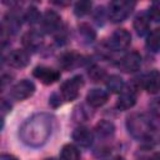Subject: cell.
Segmentation results:
<instances>
[{"label":"cell","mask_w":160,"mask_h":160,"mask_svg":"<svg viewBox=\"0 0 160 160\" xmlns=\"http://www.w3.org/2000/svg\"><path fill=\"white\" fill-rule=\"evenodd\" d=\"M54 128V118L50 114L40 112L35 114L19 129L20 140L30 148H40L48 142L49 138L52 134Z\"/></svg>","instance_id":"cell-1"},{"label":"cell","mask_w":160,"mask_h":160,"mask_svg":"<svg viewBox=\"0 0 160 160\" xmlns=\"http://www.w3.org/2000/svg\"><path fill=\"white\" fill-rule=\"evenodd\" d=\"M126 126L129 132L138 139H142L149 135L151 125L149 119L144 114H132L126 120Z\"/></svg>","instance_id":"cell-2"},{"label":"cell","mask_w":160,"mask_h":160,"mask_svg":"<svg viewBox=\"0 0 160 160\" xmlns=\"http://www.w3.org/2000/svg\"><path fill=\"white\" fill-rule=\"evenodd\" d=\"M135 2L115 0L111 1L109 5V18L112 22H121L124 21L134 9Z\"/></svg>","instance_id":"cell-3"},{"label":"cell","mask_w":160,"mask_h":160,"mask_svg":"<svg viewBox=\"0 0 160 160\" xmlns=\"http://www.w3.org/2000/svg\"><path fill=\"white\" fill-rule=\"evenodd\" d=\"M84 85V79L81 75H75L66 81H64L60 86L61 96L65 101H72L79 96L80 89Z\"/></svg>","instance_id":"cell-4"},{"label":"cell","mask_w":160,"mask_h":160,"mask_svg":"<svg viewBox=\"0 0 160 160\" xmlns=\"http://www.w3.org/2000/svg\"><path fill=\"white\" fill-rule=\"evenodd\" d=\"M35 92V84L29 79H22L18 81L10 89V96L15 100H25Z\"/></svg>","instance_id":"cell-5"},{"label":"cell","mask_w":160,"mask_h":160,"mask_svg":"<svg viewBox=\"0 0 160 160\" xmlns=\"http://www.w3.org/2000/svg\"><path fill=\"white\" fill-rule=\"evenodd\" d=\"M131 44V35L126 29H116L109 39V46L115 51H122Z\"/></svg>","instance_id":"cell-6"},{"label":"cell","mask_w":160,"mask_h":160,"mask_svg":"<svg viewBox=\"0 0 160 160\" xmlns=\"http://www.w3.org/2000/svg\"><path fill=\"white\" fill-rule=\"evenodd\" d=\"M41 26H42V30L48 34L59 31L61 28L60 15L54 10H46L41 18Z\"/></svg>","instance_id":"cell-7"},{"label":"cell","mask_w":160,"mask_h":160,"mask_svg":"<svg viewBox=\"0 0 160 160\" xmlns=\"http://www.w3.org/2000/svg\"><path fill=\"white\" fill-rule=\"evenodd\" d=\"M32 75L45 85H51L60 79V72L58 70L49 66H42V65L36 66L32 70Z\"/></svg>","instance_id":"cell-8"},{"label":"cell","mask_w":160,"mask_h":160,"mask_svg":"<svg viewBox=\"0 0 160 160\" xmlns=\"http://www.w3.org/2000/svg\"><path fill=\"white\" fill-rule=\"evenodd\" d=\"M118 65L125 72H134L141 66V56L138 51H130L120 59Z\"/></svg>","instance_id":"cell-9"},{"label":"cell","mask_w":160,"mask_h":160,"mask_svg":"<svg viewBox=\"0 0 160 160\" xmlns=\"http://www.w3.org/2000/svg\"><path fill=\"white\" fill-rule=\"evenodd\" d=\"M136 102V89L132 86L124 88L116 101V108L121 111L131 109Z\"/></svg>","instance_id":"cell-10"},{"label":"cell","mask_w":160,"mask_h":160,"mask_svg":"<svg viewBox=\"0 0 160 160\" xmlns=\"http://www.w3.org/2000/svg\"><path fill=\"white\" fill-rule=\"evenodd\" d=\"M6 61L10 66L16 68V69H22L25 66L29 65L30 62V56L28 54V51L22 50V49H14L12 51L9 52Z\"/></svg>","instance_id":"cell-11"},{"label":"cell","mask_w":160,"mask_h":160,"mask_svg":"<svg viewBox=\"0 0 160 160\" xmlns=\"http://www.w3.org/2000/svg\"><path fill=\"white\" fill-rule=\"evenodd\" d=\"M142 88L149 94H156L160 91V71L156 69L150 70L148 74H145L141 79Z\"/></svg>","instance_id":"cell-12"},{"label":"cell","mask_w":160,"mask_h":160,"mask_svg":"<svg viewBox=\"0 0 160 160\" xmlns=\"http://www.w3.org/2000/svg\"><path fill=\"white\" fill-rule=\"evenodd\" d=\"M72 140L81 148H89L94 141V134L86 126H79L72 131Z\"/></svg>","instance_id":"cell-13"},{"label":"cell","mask_w":160,"mask_h":160,"mask_svg":"<svg viewBox=\"0 0 160 160\" xmlns=\"http://www.w3.org/2000/svg\"><path fill=\"white\" fill-rule=\"evenodd\" d=\"M109 99V94L99 88H94L91 89L88 94H86V102L91 106V108H100L104 104H106Z\"/></svg>","instance_id":"cell-14"},{"label":"cell","mask_w":160,"mask_h":160,"mask_svg":"<svg viewBox=\"0 0 160 160\" xmlns=\"http://www.w3.org/2000/svg\"><path fill=\"white\" fill-rule=\"evenodd\" d=\"M22 45L26 50H31V51H35L38 50L41 45H42V35L38 31H28L26 34L22 35Z\"/></svg>","instance_id":"cell-15"},{"label":"cell","mask_w":160,"mask_h":160,"mask_svg":"<svg viewBox=\"0 0 160 160\" xmlns=\"http://www.w3.org/2000/svg\"><path fill=\"white\" fill-rule=\"evenodd\" d=\"M149 16L148 14H139L135 16L134 21H132V26H134V30L136 31V34L139 36H144L149 32V29H150V21H149Z\"/></svg>","instance_id":"cell-16"},{"label":"cell","mask_w":160,"mask_h":160,"mask_svg":"<svg viewBox=\"0 0 160 160\" xmlns=\"http://www.w3.org/2000/svg\"><path fill=\"white\" fill-rule=\"evenodd\" d=\"M145 44H146V49L149 51H151V52L160 51V28H156L149 32Z\"/></svg>","instance_id":"cell-17"},{"label":"cell","mask_w":160,"mask_h":160,"mask_svg":"<svg viewBox=\"0 0 160 160\" xmlns=\"http://www.w3.org/2000/svg\"><path fill=\"white\" fill-rule=\"evenodd\" d=\"M95 130H96V134L100 136V138H110L114 135L115 132V125L111 122V121H108V120H101L96 124L95 126Z\"/></svg>","instance_id":"cell-18"},{"label":"cell","mask_w":160,"mask_h":160,"mask_svg":"<svg viewBox=\"0 0 160 160\" xmlns=\"http://www.w3.org/2000/svg\"><path fill=\"white\" fill-rule=\"evenodd\" d=\"M80 56L76 55L75 52H65L59 58V65L60 68H62L64 70H69L71 68H74L78 62H79Z\"/></svg>","instance_id":"cell-19"},{"label":"cell","mask_w":160,"mask_h":160,"mask_svg":"<svg viewBox=\"0 0 160 160\" xmlns=\"http://www.w3.org/2000/svg\"><path fill=\"white\" fill-rule=\"evenodd\" d=\"M79 35L82 39V41L86 44H90L96 39V31L94 30L92 26H90L86 22H81L79 25Z\"/></svg>","instance_id":"cell-20"},{"label":"cell","mask_w":160,"mask_h":160,"mask_svg":"<svg viewBox=\"0 0 160 160\" xmlns=\"http://www.w3.org/2000/svg\"><path fill=\"white\" fill-rule=\"evenodd\" d=\"M60 160H80V152L72 144H65L60 151Z\"/></svg>","instance_id":"cell-21"},{"label":"cell","mask_w":160,"mask_h":160,"mask_svg":"<svg viewBox=\"0 0 160 160\" xmlns=\"http://www.w3.org/2000/svg\"><path fill=\"white\" fill-rule=\"evenodd\" d=\"M106 88L111 92H121L124 89V80L120 75H110L106 79Z\"/></svg>","instance_id":"cell-22"},{"label":"cell","mask_w":160,"mask_h":160,"mask_svg":"<svg viewBox=\"0 0 160 160\" xmlns=\"http://www.w3.org/2000/svg\"><path fill=\"white\" fill-rule=\"evenodd\" d=\"M91 6H92V2L91 1H88V0H81V1H78L75 2L74 5V14L79 18L81 16H85L90 12L91 10Z\"/></svg>","instance_id":"cell-23"},{"label":"cell","mask_w":160,"mask_h":160,"mask_svg":"<svg viewBox=\"0 0 160 160\" xmlns=\"http://www.w3.org/2000/svg\"><path fill=\"white\" fill-rule=\"evenodd\" d=\"M40 18H41V15H40V12H39L38 8L34 6V5L29 6V8L26 9L25 14H24V19H25L29 24H31V25L39 22V21H40Z\"/></svg>","instance_id":"cell-24"},{"label":"cell","mask_w":160,"mask_h":160,"mask_svg":"<svg viewBox=\"0 0 160 160\" xmlns=\"http://www.w3.org/2000/svg\"><path fill=\"white\" fill-rule=\"evenodd\" d=\"M89 76H90V79L94 80V81H100V80L105 79V76H106V71H105V69L94 65L92 68L89 69Z\"/></svg>","instance_id":"cell-25"},{"label":"cell","mask_w":160,"mask_h":160,"mask_svg":"<svg viewBox=\"0 0 160 160\" xmlns=\"http://www.w3.org/2000/svg\"><path fill=\"white\" fill-rule=\"evenodd\" d=\"M148 16L155 22H160V1H155L148 9Z\"/></svg>","instance_id":"cell-26"},{"label":"cell","mask_w":160,"mask_h":160,"mask_svg":"<svg viewBox=\"0 0 160 160\" xmlns=\"http://www.w3.org/2000/svg\"><path fill=\"white\" fill-rule=\"evenodd\" d=\"M11 109V105L10 104H8L5 100H2V104H1V110H2V118H5V115H6V111H9Z\"/></svg>","instance_id":"cell-27"},{"label":"cell","mask_w":160,"mask_h":160,"mask_svg":"<svg viewBox=\"0 0 160 160\" xmlns=\"http://www.w3.org/2000/svg\"><path fill=\"white\" fill-rule=\"evenodd\" d=\"M0 160H19V159L15 158V156H12V155H10V154H2L1 158H0Z\"/></svg>","instance_id":"cell-28"},{"label":"cell","mask_w":160,"mask_h":160,"mask_svg":"<svg viewBox=\"0 0 160 160\" xmlns=\"http://www.w3.org/2000/svg\"><path fill=\"white\" fill-rule=\"evenodd\" d=\"M150 160H160V155L159 154H155V155H152L150 158Z\"/></svg>","instance_id":"cell-29"},{"label":"cell","mask_w":160,"mask_h":160,"mask_svg":"<svg viewBox=\"0 0 160 160\" xmlns=\"http://www.w3.org/2000/svg\"><path fill=\"white\" fill-rule=\"evenodd\" d=\"M111 160H125L122 156H120V155H118V156H115V158H112Z\"/></svg>","instance_id":"cell-30"},{"label":"cell","mask_w":160,"mask_h":160,"mask_svg":"<svg viewBox=\"0 0 160 160\" xmlns=\"http://www.w3.org/2000/svg\"><path fill=\"white\" fill-rule=\"evenodd\" d=\"M158 102H159V105H160V99H159V101H158Z\"/></svg>","instance_id":"cell-31"}]
</instances>
